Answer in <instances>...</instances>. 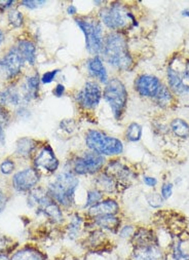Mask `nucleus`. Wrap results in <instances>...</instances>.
I'll return each instance as SVG.
<instances>
[{
    "instance_id": "obj_13",
    "label": "nucleus",
    "mask_w": 189,
    "mask_h": 260,
    "mask_svg": "<svg viewBox=\"0 0 189 260\" xmlns=\"http://www.w3.org/2000/svg\"><path fill=\"white\" fill-rule=\"evenodd\" d=\"M161 86L159 77L151 74H142L135 80V90L141 97L154 98Z\"/></svg>"
},
{
    "instance_id": "obj_43",
    "label": "nucleus",
    "mask_w": 189,
    "mask_h": 260,
    "mask_svg": "<svg viewBox=\"0 0 189 260\" xmlns=\"http://www.w3.org/2000/svg\"><path fill=\"white\" fill-rule=\"evenodd\" d=\"M14 4H15V2H12V0H6V2H0V9H2V10L9 9V8H11Z\"/></svg>"
},
{
    "instance_id": "obj_14",
    "label": "nucleus",
    "mask_w": 189,
    "mask_h": 260,
    "mask_svg": "<svg viewBox=\"0 0 189 260\" xmlns=\"http://www.w3.org/2000/svg\"><path fill=\"white\" fill-rule=\"evenodd\" d=\"M121 225H122L121 218L118 217V215L100 216V217H96V218H92V219H86L85 232L88 228H92V229L101 230L105 233H110L112 235H117Z\"/></svg>"
},
{
    "instance_id": "obj_41",
    "label": "nucleus",
    "mask_w": 189,
    "mask_h": 260,
    "mask_svg": "<svg viewBox=\"0 0 189 260\" xmlns=\"http://www.w3.org/2000/svg\"><path fill=\"white\" fill-rule=\"evenodd\" d=\"M143 182L145 185H147L148 187H152V188H154L159 184V180L152 176H144Z\"/></svg>"
},
{
    "instance_id": "obj_26",
    "label": "nucleus",
    "mask_w": 189,
    "mask_h": 260,
    "mask_svg": "<svg viewBox=\"0 0 189 260\" xmlns=\"http://www.w3.org/2000/svg\"><path fill=\"white\" fill-rule=\"evenodd\" d=\"M39 77L37 74L32 75L26 79L25 83V98L27 100L35 99L38 96V89H39Z\"/></svg>"
},
{
    "instance_id": "obj_30",
    "label": "nucleus",
    "mask_w": 189,
    "mask_h": 260,
    "mask_svg": "<svg viewBox=\"0 0 189 260\" xmlns=\"http://www.w3.org/2000/svg\"><path fill=\"white\" fill-rule=\"evenodd\" d=\"M156 102V104H159L160 106H167V105H170V103L172 102L173 100V96L171 94V92L169 91V89L167 88L166 85L162 84L161 89L159 90L156 96L153 98Z\"/></svg>"
},
{
    "instance_id": "obj_15",
    "label": "nucleus",
    "mask_w": 189,
    "mask_h": 260,
    "mask_svg": "<svg viewBox=\"0 0 189 260\" xmlns=\"http://www.w3.org/2000/svg\"><path fill=\"white\" fill-rule=\"evenodd\" d=\"M120 212L119 203L113 198H104L100 203L86 210L87 219H92L100 216L118 215Z\"/></svg>"
},
{
    "instance_id": "obj_4",
    "label": "nucleus",
    "mask_w": 189,
    "mask_h": 260,
    "mask_svg": "<svg viewBox=\"0 0 189 260\" xmlns=\"http://www.w3.org/2000/svg\"><path fill=\"white\" fill-rule=\"evenodd\" d=\"M107 164L106 157L87 150L73 155L66 164V169L76 176H96L101 173Z\"/></svg>"
},
{
    "instance_id": "obj_19",
    "label": "nucleus",
    "mask_w": 189,
    "mask_h": 260,
    "mask_svg": "<svg viewBox=\"0 0 189 260\" xmlns=\"http://www.w3.org/2000/svg\"><path fill=\"white\" fill-rule=\"evenodd\" d=\"M86 218L77 212L72 213L70 216V220L65 228L66 236L71 241H77L81 238L82 233L85 231Z\"/></svg>"
},
{
    "instance_id": "obj_25",
    "label": "nucleus",
    "mask_w": 189,
    "mask_h": 260,
    "mask_svg": "<svg viewBox=\"0 0 189 260\" xmlns=\"http://www.w3.org/2000/svg\"><path fill=\"white\" fill-rule=\"evenodd\" d=\"M171 129L174 135L180 139L189 137V124L181 118H175L171 122Z\"/></svg>"
},
{
    "instance_id": "obj_27",
    "label": "nucleus",
    "mask_w": 189,
    "mask_h": 260,
    "mask_svg": "<svg viewBox=\"0 0 189 260\" xmlns=\"http://www.w3.org/2000/svg\"><path fill=\"white\" fill-rule=\"evenodd\" d=\"M104 199V193L98 190L97 188H90L86 191V200L82 206L84 210H88L89 208L93 207L94 205H97Z\"/></svg>"
},
{
    "instance_id": "obj_22",
    "label": "nucleus",
    "mask_w": 189,
    "mask_h": 260,
    "mask_svg": "<svg viewBox=\"0 0 189 260\" xmlns=\"http://www.w3.org/2000/svg\"><path fill=\"white\" fill-rule=\"evenodd\" d=\"M87 70L91 77L97 78L100 82L106 83L108 81V74L100 56H93L87 61Z\"/></svg>"
},
{
    "instance_id": "obj_35",
    "label": "nucleus",
    "mask_w": 189,
    "mask_h": 260,
    "mask_svg": "<svg viewBox=\"0 0 189 260\" xmlns=\"http://www.w3.org/2000/svg\"><path fill=\"white\" fill-rule=\"evenodd\" d=\"M146 200H147V203L150 207L152 208H161L164 204V199L162 198L161 193H156V192H153V193H149L147 197H146Z\"/></svg>"
},
{
    "instance_id": "obj_9",
    "label": "nucleus",
    "mask_w": 189,
    "mask_h": 260,
    "mask_svg": "<svg viewBox=\"0 0 189 260\" xmlns=\"http://www.w3.org/2000/svg\"><path fill=\"white\" fill-rule=\"evenodd\" d=\"M25 62L18 47L12 48L0 59V75L8 80L15 78L20 74Z\"/></svg>"
},
{
    "instance_id": "obj_18",
    "label": "nucleus",
    "mask_w": 189,
    "mask_h": 260,
    "mask_svg": "<svg viewBox=\"0 0 189 260\" xmlns=\"http://www.w3.org/2000/svg\"><path fill=\"white\" fill-rule=\"evenodd\" d=\"M92 181L93 187L97 188L104 194H113L116 192H120L117 181L104 171L99 173L96 176H93Z\"/></svg>"
},
{
    "instance_id": "obj_36",
    "label": "nucleus",
    "mask_w": 189,
    "mask_h": 260,
    "mask_svg": "<svg viewBox=\"0 0 189 260\" xmlns=\"http://www.w3.org/2000/svg\"><path fill=\"white\" fill-rule=\"evenodd\" d=\"M173 189H174V184L172 182L163 183L161 187V196L164 199V201H167L172 197Z\"/></svg>"
},
{
    "instance_id": "obj_6",
    "label": "nucleus",
    "mask_w": 189,
    "mask_h": 260,
    "mask_svg": "<svg viewBox=\"0 0 189 260\" xmlns=\"http://www.w3.org/2000/svg\"><path fill=\"white\" fill-rule=\"evenodd\" d=\"M99 17L101 22L111 30H121L137 25L132 13L119 3H113L109 7L103 8Z\"/></svg>"
},
{
    "instance_id": "obj_31",
    "label": "nucleus",
    "mask_w": 189,
    "mask_h": 260,
    "mask_svg": "<svg viewBox=\"0 0 189 260\" xmlns=\"http://www.w3.org/2000/svg\"><path fill=\"white\" fill-rule=\"evenodd\" d=\"M18 247V243H14V241L7 236L0 235V253L12 254Z\"/></svg>"
},
{
    "instance_id": "obj_20",
    "label": "nucleus",
    "mask_w": 189,
    "mask_h": 260,
    "mask_svg": "<svg viewBox=\"0 0 189 260\" xmlns=\"http://www.w3.org/2000/svg\"><path fill=\"white\" fill-rule=\"evenodd\" d=\"M167 76L169 85L173 92H175L178 95L189 94V84L184 82L183 76L173 68L172 64H170L168 67Z\"/></svg>"
},
{
    "instance_id": "obj_48",
    "label": "nucleus",
    "mask_w": 189,
    "mask_h": 260,
    "mask_svg": "<svg viewBox=\"0 0 189 260\" xmlns=\"http://www.w3.org/2000/svg\"><path fill=\"white\" fill-rule=\"evenodd\" d=\"M182 16H184V17H188V18H189V9L184 10V11L182 12Z\"/></svg>"
},
{
    "instance_id": "obj_32",
    "label": "nucleus",
    "mask_w": 189,
    "mask_h": 260,
    "mask_svg": "<svg viewBox=\"0 0 189 260\" xmlns=\"http://www.w3.org/2000/svg\"><path fill=\"white\" fill-rule=\"evenodd\" d=\"M9 22L10 24L15 27V28H19L23 25V22H24V17L22 15L21 12H19L18 10H13L9 13Z\"/></svg>"
},
{
    "instance_id": "obj_10",
    "label": "nucleus",
    "mask_w": 189,
    "mask_h": 260,
    "mask_svg": "<svg viewBox=\"0 0 189 260\" xmlns=\"http://www.w3.org/2000/svg\"><path fill=\"white\" fill-rule=\"evenodd\" d=\"M40 178V173L36 169L33 167L26 168L13 175L12 185L18 192H30L32 189L37 187Z\"/></svg>"
},
{
    "instance_id": "obj_38",
    "label": "nucleus",
    "mask_w": 189,
    "mask_h": 260,
    "mask_svg": "<svg viewBox=\"0 0 189 260\" xmlns=\"http://www.w3.org/2000/svg\"><path fill=\"white\" fill-rule=\"evenodd\" d=\"M9 121V115L6 113V111L0 109V141H3L5 138V131H4V125L6 122Z\"/></svg>"
},
{
    "instance_id": "obj_3",
    "label": "nucleus",
    "mask_w": 189,
    "mask_h": 260,
    "mask_svg": "<svg viewBox=\"0 0 189 260\" xmlns=\"http://www.w3.org/2000/svg\"><path fill=\"white\" fill-rule=\"evenodd\" d=\"M85 146L88 150L103 156H118L123 152V144L118 138L109 136L99 129L90 128L85 133Z\"/></svg>"
},
{
    "instance_id": "obj_21",
    "label": "nucleus",
    "mask_w": 189,
    "mask_h": 260,
    "mask_svg": "<svg viewBox=\"0 0 189 260\" xmlns=\"http://www.w3.org/2000/svg\"><path fill=\"white\" fill-rule=\"evenodd\" d=\"M187 241L175 239L167 251V260H189V247Z\"/></svg>"
},
{
    "instance_id": "obj_17",
    "label": "nucleus",
    "mask_w": 189,
    "mask_h": 260,
    "mask_svg": "<svg viewBox=\"0 0 189 260\" xmlns=\"http://www.w3.org/2000/svg\"><path fill=\"white\" fill-rule=\"evenodd\" d=\"M11 260H49V257L36 245L25 244L11 254Z\"/></svg>"
},
{
    "instance_id": "obj_47",
    "label": "nucleus",
    "mask_w": 189,
    "mask_h": 260,
    "mask_svg": "<svg viewBox=\"0 0 189 260\" xmlns=\"http://www.w3.org/2000/svg\"><path fill=\"white\" fill-rule=\"evenodd\" d=\"M5 33L3 32V30L2 29H0V46H2L3 45V42L5 41Z\"/></svg>"
},
{
    "instance_id": "obj_7",
    "label": "nucleus",
    "mask_w": 189,
    "mask_h": 260,
    "mask_svg": "<svg viewBox=\"0 0 189 260\" xmlns=\"http://www.w3.org/2000/svg\"><path fill=\"white\" fill-rule=\"evenodd\" d=\"M128 91L125 85L118 78H111L106 82L103 92L104 100L109 104L113 116L120 119L128 104Z\"/></svg>"
},
{
    "instance_id": "obj_24",
    "label": "nucleus",
    "mask_w": 189,
    "mask_h": 260,
    "mask_svg": "<svg viewBox=\"0 0 189 260\" xmlns=\"http://www.w3.org/2000/svg\"><path fill=\"white\" fill-rule=\"evenodd\" d=\"M18 49L23 55L26 62L34 65L36 60V47L30 40H20L18 43Z\"/></svg>"
},
{
    "instance_id": "obj_2",
    "label": "nucleus",
    "mask_w": 189,
    "mask_h": 260,
    "mask_svg": "<svg viewBox=\"0 0 189 260\" xmlns=\"http://www.w3.org/2000/svg\"><path fill=\"white\" fill-rule=\"evenodd\" d=\"M101 54L103 59L120 71H128L133 66V58L129 52L127 38L119 32H112L104 39Z\"/></svg>"
},
{
    "instance_id": "obj_34",
    "label": "nucleus",
    "mask_w": 189,
    "mask_h": 260,
    "mask_svg": "<svg viewBox=\"0 0 189 260\" xmlns=\"http://www.w3.org/2000/svg\"><path fill=\"white\" fill-rule=\"evenodd\" d=\"M136 229H137V228H135V226L132 225V224L121 225L120 230H119L118 233H117V236H118L120 239H122V240H128V241H130V240L132 239V237H133V235H134Z\"/></svg>"
},
{
    "instance_id": "obj_40",
    "label": "nucleus",
    "mask_w": 189,
    "mask_h": 260,
    "mask_svg": "<svg viewBox=\"0 0 189 260\" xmlns=\"http://www.w3.org/2000/svg\"><path fill=\"white\" fill-rule=\"evenodd\" d=\"M8 201H9V199H8L7 193L5 192V190L2 187H0V214L5 211Z\"/></svg>"
},
{
    "instance_id": "obj_37",
    "label": "nucleus",
    "mask_w": 189,
    "mask_h": 260,
    "mask_svg": "<svg viewBox=\"0 0 189 260\" xmlns=\"http://www.w3.org/2000/svg\"><path fill=\"white\" fill-rule=\"evenodd\" d=\"M59 69H55V70H52V71H49V72H45L42 77L40 78V80L43 82V83H46L49 84L51 82H53L57 76V74L59 73Z\"/></svg>"
},
{
    "instance_id": "obj_23",
    "label": "nucleus",
    "mask_w": 189,
    "mask_h": 260,
    "mask_svg": "<svg viewBox=\"0 0 189 260\" xmlns=\"http://www.w3.org/2000/svg\"><path fill=\"white\" fill-rule=\"evenodd\" d=\"M37 141L32 139V138H28V137H24L18 140L17 142V146H16V151L15 154L18 157L21 158H29L32 155L35 154L36 150L38 149V145H37Z\"/></svg>"
},
{
    "instance_id": "obj_11",
    "label": "nucleus",
    "mask_w": 189,
    "mask_h": 260,
    "mask_svg": "<svg viewBox=\"0 0 189 260\" xmlns=\"http://www.w3.org/2000/svg\"><path fill=\"white\" fill-rule=\"evenodd\" d=\"M102 98V90L96 81H87L76 96L77 104L83 109H94Z\"/></svg>"
},
{
    "instance_id": "obj_8",
    "label": "nucleus",
    "mask_w": 189,
    "mask_h": 260,
    "mask_svg": "<svg viewBox=\"0 0 189 260\" xmlns=\"http://www.w3.org/2000/svg\"><path fill=\"white\" fill-rule=\"evenodd\" d=\"M33 168L40 173V175L56 174L60 168V160L50 144H45L36 150L33 157Z\"/></svg>"
},
{
    "instance_id": "obj_5",
    "label": "nucleus",
    "mask_w": 189,
    "mask_h": 260,
    "mask_svg": "<svg viewBox=\"0 0 189 260\" xmlns=\"http://www.w3.org/2000/svg\"><path fill=\"white\" fill-rule=\"evenodd\" d=\"M85 38V49L92 56H99L103 49V27L100 21L90 18L75 19Z\"/></svg>"
},
{
    "instance_id": "obj_44",
    "label": "nucleus",
    "mask_w": 189,
    "mask_h": 260,
    "mask_svg": "<svg viewBox=\"0 0 189 260\" xmlns=\"http://www.w3.org/2000/svg\"><path fill=\"white\" fill-rule=\"evenodd\" d=\"M182 76H183L184 79L189 80V61H188V62L186 63V65H185V68H184V71H183Z\"/></svg>"
},
{
    "instance_id": "obj_12",
    "label": "nucleus",
    "mask_w": 189,
    "mask_h": 260,
    "mask_svg": "<svg viewBox=\"0 0 189 260\" xmlns=\"http://www.w3.org/2000/svg\"><path fill=\"white\" fill-rule=\"evenodd\" d=\"M128 260H167V251L160 243L132 247Z\"/></svg>"
},
{
    "instance_id": "obj_16",
    "label": "nucleus",
    "mask_w": 189,
    "mask_h": 260,
    "mask_svg": "<svg viewBox=\"0 0 189 260\" xmlns=\"http://www.w3.org/2000/svg\"><path fill=\"white\" fill-rule=\"evenodd\" d=\"M87 236L83 238L82 243L85 244V248L91 252H104L108 251L109 239L107 233L98 230L92 229L86 232Z\"/></svg>"
},
{
    "instance_id": "obj_45",
    "label": "nucleus",
    "mask_w": 189,
    "mask_h": 260,
    "mask_svg": "<svg viewBox=\"0 0 189 260\" xmlns=\"http://www.w3.org/2000/svg\"><path fill=\"white\" fill-rule=\"evenodd\" d=\"M67 14L68 15H75V14H77V9L73 5H71L67 9Z\"/></svg>"
},
{
    "instance_id": "obj_29",
    "label": "nucleus",
    "mask_w": 189,
    "mask_h": 260,
    "mask_svg": "<svg viewBox=\"0 0 189 260\" xmlns=\"http://www.w3.org/2000/svg\"><path fill=\"white\" fill-rule=\"evenodd\" d=\"M21 101L20 94L15 90H7L0 92V104L18 105Z\"/></svg>"
},
{
    "instance_id": "obj_1",
    "label": "nucleus",
    "mask_w": 189,
    "mask_h": 260,
    "mask_svg": "<svg viewBox=\"0 0 189 260\" xmlns=\"http://www.w3.org/2000/svg\"><path fill=\"white\" fill-rule=\"evenodd\" d=\"M79 187V178L65 169L53 178L46 186V192L62 208L70 210L75 206V196Z\"/></svg>"
},
{
    "instance_id": "obj_28",
    "label": "nucleus",
    "mask_w": 189,
    "mask_h": 260,
    "mask_svg": "<svg viewBox=\"0 0 189 260\" xmlns=\"http://www.w3.org/2000/svg\"><path fill=\"white\" fill-rule=\"evenodd\" d=\"M142 133H143L142 126L137 122H132L127 128L125 138L130 142H138L142 138Z\"/></svg>"
},
{
    "instance_id": "obj_39",
    "label": "nucleus",
    "mask_w": 189,
    "mask_h": 260,
    "mask_svg": "<svg viewBox=\"0 0 189 260\" xmlns=\"http://www.w3.org/2000/svg\"><path fill=\"white\" fill-rule=\"evenodd\" d=\"M46 3L42 2V0H38V2H32V0H29V2H22V6L25 8H28L30 10H35L37 8H40L44 6Z\"/></svg>"
},
{
    "instance_id": "obj_33",
    "label": "nucleus",
    "mask_w": 189,
    "mask_h": 260,
    "mask_svg": "<svg viewBox=\"0 0 189 260\" xmlns=\"http://www.w3.org/2000/svg\"><path fill=\"white\" fill-rule=\"evenodd\" d=\"M16 169V164L12 158H6L0 164V173L3 175H11Z\"/></svg>"
},
{
    "instance_id": "obj_46",
    "label": "nucleus",
    "mask_w": 189,
    "mask_h": 260,
    "mask_svg": "<svg viewBox=\"0 0 189 260\" xmlns=\"http://www.w3.org/2000/svg\"><path fill=\"white\" fill-rule=\"evenodd\" d=\"M0 260H11V254L0 253Z\"/></svg>"
},
{
    "instance_id": "obj_42",
    "label": "nucleus",
    "mask_w": 189,
    "mask_h": 260,
    "mask_svg": "<svg viewBox=\"0 0 189 260\" xmlns=\"http://www.w3.org/2000/svg\"><path fill=\"white\" fill-rule=\"evenodd\" d=\"M65 91H66V89H65L64 84L59 83V84H57V86L55 88V90L53 91V93L56 97H62L65 94Z\"/></svg>"
},
{
    "instance_id": "obj_49",
    "label": "nucleus",
    "mask_w": 189,
    "mask_h": 260,
    "mask_svg": "<svg viewBox=\"0 0 189 260\" xmlns=\"http://www.w3.org/2000/svg\"><path fill=\"white\" fill-rule=\"evenodd\" d=\"M93 5H104L103 2H93Z\"/></svg>"
}]
</instances>
